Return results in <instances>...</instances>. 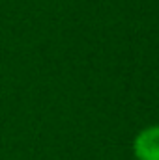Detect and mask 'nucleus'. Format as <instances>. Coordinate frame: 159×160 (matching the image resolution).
<instances>
[{
	"instance_id": "obj_1",
	"label": "nucleus",
	"mask_w": 159,
	"mask_h": 160,
	"mask_svg": "<svg viewBox=\"0 0 159 160\" xmlns=\"http://www.w3.org/2000/svg\"><path fill=\"white\" fill-rule=\"evenodd\" d=\"M133 153L137 160H159V125L139 132L133 142Z\"/></svg>"
}]
</instances>
